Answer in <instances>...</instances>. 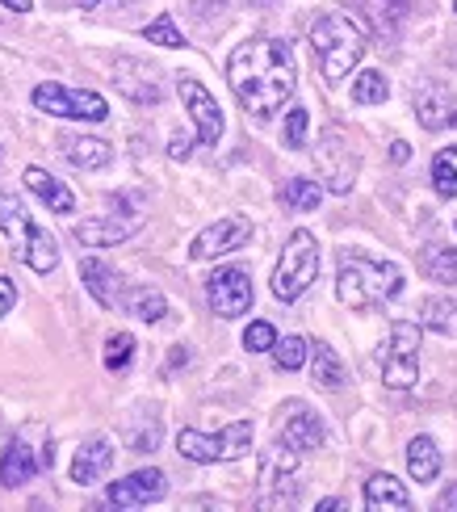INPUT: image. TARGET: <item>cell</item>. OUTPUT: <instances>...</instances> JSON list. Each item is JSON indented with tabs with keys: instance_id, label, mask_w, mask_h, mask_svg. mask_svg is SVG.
<instances>
[{
	"instance_id": "cell-1",
	"label": "cell",
	"mask_w": 457,
	"mask_h": 512,
	"mask_svg": "<svg viewBox=\"0 0 457 512\" xmlns=\"http://www.w3.org/2000/svg\"><path fill=\"white\" fill-rule=\"evenodd\" d=\"M227 84L252 118H273L286 110L298 89V63L286 38H248L227 59Z\"/></svg>"
},
{
	"instance_id": "cell-2",
	"label": "cell",
	"mask_w": 457,
	"mask_h": 512,
	"mask_svg": "<svg viewBox=\"0 0 457 512\" xmlns=\"http://www.w3.org/2000/svg\"><path fill=\"white\" fill-rule=\"evenodd\" d=\"M311 47L319 55V72L328 84H340L365 59V34L357 17L348 13H319L311 21Z\"/></svg>"
},
{
	"instance_id": "cell-3",
	"label": "cell",
	"mask_w": 457,
	"mask_h": 512,
	"mask_svg": "<svg viewBox=\"0 0 457 512\" xmlns=\"http://www.w3.org/2000/svg\"><path fill=\"white\" fill-rule=\"evenodd\" d=\"M403 290V273L395 261H369V256H344L340 277H336V294L344 307L369 311L382 307L390 298H399Z\"/></svg>"
},
{
	"instance_id": "cell-4",
	"label": "cell",
	"mask_w": 457,
	"mask_h": 512,
	"mask_svg": "<svg viewBox=\"0 0 457 512\" xmlns=\"http://www.w3.org/2000/svg\"><path fill=\"white\" fill-rule=\"evenodd\" d=\"M0 236L17 252V261H26L34 273H51L59 265V244L30 219L26 202L9 189H0Z\"/></svg>"
},
{
	"instance_id": "cell-5",
	"label": "cell",
	"mask_w": 457,
	"mask_h": 512,
	"mask_svg": "<svg viewBox=\"0 0 457 512\" xmlns=\"http://www.w3.org/2000/svg\"><path fill=\"white\" fill-rule=\"evenodd\" d=\"M315 277H319V240L307 227H298L290 231L286 248H281V261L273 269V298L277 303H298L315 286Z\"/></svg>"
},
{
	"instance_id": "cell-6",
	"label": "cell",
	"mask_w": 457,
	"mask_h": 512,
	"mask_svg": "<svg viewBox=\"0 0 457 512\" xmlns=\"http://www.w3.org/2000/svg\"><path fill=\"white\" fill-rule=\"evenodd\" d=\"M420 349H424V328L411 319H395L382 345V382L395 391H411L420 382Z\"/></svg>"
},
{
	"instance_id": "cell-7",
	"label": "cell",
	"mask_w": 457,
	"mask_h": 512,
	"mask_svg": "<svg viewBox=\"0 0 457 512\" xmlns=\"http://www.w3.org/2000/svg\"><path fill=\"white\" fill-rule=\"evenodd\" d=\"M147 215V202L143 194H135V189H122V194H114V215H105V219H84L76 227V240L80 244H89V248H114L122 240H130L139 231Z\"/></svg>"
},
{
	"instance_id": "cell-8",
	"label": "cell",
	"mask_w": 457,
	"mask_h": 512,
	"mask_svg": "<svg viewBox=\"0 0 457 512\" xmlns=\"http://www.w3.org/2000/svg\"><path fill=\"white\" fill-rule=\"evenodd\" d=\"M177 450L189 462H235L252 450V424L235 420L223 433H198V429H181Z\"/></svg>"
},
{
	"instance_id": "cell-9",
	"label": "cell",
	"mask_w": 457,
	"mask_h": 512,
	"mask_svg": "<svg viewBox=\"0 0 457 512\" xmlns=\"http://www.w3.org/2000/svg\"><path fill=\"white\" fill-rule=\"evenodd\" d=\"M34 105L51 118H80V122H105L110 105L101 93H84V89H63V84H38Z\"/></svg>"
},
{
	"instance_id": "cell-10",
	"label": "cell",
	"mask_w": 457,
	"mask_h": 512,
	"mask_svg": "<svg viewBox=\"0 0 457 512\" xmlns=\"http://www.w3.org/2000/svg\"><path fill=\"white\" fill-rule=\"evenodd\" d=\"M206 303L214 315L223 319H239L248 307H252V277L235 265H223L206 277Z\"/></svg>"
},
{
	"instance_id": "cell-11",
	"label": "cell",
	"mask_w": 457,
	"mask_h": 512,
	"mask_svg": "<svg viewBox=\"0 0 457 512\" xmlns=\"http://www.w3.org/2000/svg\"><path fill=\"white\" fill-rule=\"evenodd\" d=\"M319 173H323V185L332 189V194H348L353 189V181H357V147L348 143L340 131H328L323 135V143H319Z\"/></svg>"
},
{
	"instance_id": "cell-12",
	"label": "cell",
	"mask_w": 457,
	"mask_h": 512,
	"mask_svg": "<svg viewBox=\"0 0 457 512\" xmlns=\"http://www.w3.org/2000/svg\"><path fill=\"white\" fill-rule=\"evenodd\" d=\"M177 93L185 101L193 126H198V143L214 147V143L223 139V110H219V101H214L206 84L193 80V76H177Z\"/></svg>"
},
{
	"instance_id": "cell-13",
	"label": "cell",
	"mask_w": 457,
	"mask_h": 512,
	"mask_svg": "<svg viewBox=\"0 0 457 512\" xmlns=\"http://www.w3.org/2000/svg\"><path fill=\"white\" fill-rule=\"evenodd\" d=\"M323 441H328V433H323L319 412H311L307 403H286L281 408V445H290L294 454H311Z\"/></svg>"
},
{
	"instance_id": "cell-14",
	"label": "cell",
	"mask_w": 457,
	"mask_h": 512,
	"mask_svg": "<svg viewBox=\"0 0 457 512\" xmlns=\"http://www.w3.org/2000/svg\"><path fill=\"white\" fill-rule=\"evenodd\" d=\"M248 240H252L248 219H219V223H210V227L198 231V240L189 244V256L193 261H214V256H223V252L244 248Z\"/></svg>"
},
{
	"instance_id": "cell-15",
	"label": "cell",
	"mask_w": 457,
	"mask_h": 512,
	"mask_svg": "<svg viewBox=\"0 0 457 512\" xmlns=\"http://www.w3.org/2000/svg\"><path fill=\"white\" fill-rule=\"evenodd\" d=\"M164 492H168L164 471H156V466H143V471L118 479L110 492H105V500H110L114 508H143V504H156Z\"/></svg>"
},
{
	"instance_id": "cell-16",
	"label": "cell",
	"mask_w": 457,
	"mask_h": 512,
	"mask_svg": "<svg viewBox=\"0 0 457 512\" xmlns=\"http://www.w3.org/2000/svg\"><path fill=\"white\" fill-rule=\"evenodd\" d=\"M114 84L139 105H160L164 101V84H160V72L151 63H139V59H118L114 63Z\"/></svg>"
},
{
	"instance_id": "cell-17",
	"label": "cell",
	"mask_w": 457,
	"mask_h": 512,
	"mask_svg": "<svg viewBox=\"0 0 457 512\" xmlns=\"http://www.w3.org/2000/svg\"><path fill=\"white\" fill-rule=\"evenodd\" d=\"M407 5L411 0H353V13H357L361 26L390 38V34H399L403 17H407Z\"/></svg>"
},
{
	"instance_id": "cell-18",
	"label": "cell",
	"mask_w": 457,
	"mask_h": 512,
	"mask_svg": "<svg viewBox=\"0 0 457 512\" xmlns=\"http://www.w3.org/2000/svg\"><path fill=\"white\" fill-rule=\"evenodd\" d=\"M59 152L72 168H84V173H97V168H110L114 147L105 139H89V135H63Z\"/></svg>"
},
{
	"instance_id": "cell-19",
	"label": "cell",
	"mask_w": 457,
	"mask_h": 512,
	"mask_svg": "<svg viewBox=\"0 0 457 512\" xmlns=\"http://www.w3.org/2000/svg\"><path fill=\"white\" fill-rule=\"evenodd\" d=\"M110 462H114V445L110 441H105V437L84 441L76 450V458H72V483H80V487L97 483L105 471H110Z\"/></svg>"
},
{
	"instance_id": "cell-20",
	"label": "cell",
	"mask_w": 457,
	"mask_h": 512,
	"mask_svg": "<svg viewBox=\"0 0 457 512\" xmlns=\"http://www.w3.org/2000/svg\"><path fill=\"white\" fill-rule=\"evenodd\" d=\"M21 181H26L30 194H38L42 202H47V206L55 210V215H72V210H76V194H72V189L63 185L59 177H51L47 168L30 164V168H26V177H21Z\"/></svg>"
},
{
	"instance_id": "cell-21",
	"label": "cell",
	"mask_w": 457,
	"mask_h": 512,
	"mask_svg": "<svg viewBox=\"0 0 457 512\" xmlns=\"http://www.w3.org/2000/svg\"><path fill=\"white\" fill-rule=\"evenodd\" d=\"M365 508L369 512H411V496L395 475H369L365 479Z\"/></svg>"
},
{
	"instance_id": "cell-22",
	"label": "cell",
	"mask_w": 457,
	"mask_h": 512,
	"mask_svg": "<svg viewBox=\"0 0 457 512\" xmlns=\"http://www.w3.org/2000/svg\"><path fill=\"white\" fill-rule=\"evenodd\" d=\"M80 277H84V286H89V294L97 298L101 307H118L122 303V277L105 261H84Z\"/></svg>"
},
{
	"instance_id": "cell-23",
	"label": "cell",
	"mask_w": 457,
	"mask_h": 512,
	"mask_svg": "<svg viewBox=\"0 0 457 512\" xmlns=\"http://www.w3.org/2000/svg\"><path fill=\"white\" fill-rule=\"evenodd\" d=\"M38 475V458L30 454L26 441H13L5 454H0V483L5 487H26Z\"/></svg>"
},
{
	"instance_id": "cell-24",
	"label": "cell",
	"mask_w": 457,
	"mask_h": 512,
	"mask_svg": "<svg viewBox=\"0 0 457 512\" xmlns=\"http://www.w3.org/2000/svg\"><path fill=\"white\" fill-rule=\"evenodd\" d=\"M416 114H420V122L428 126V131H445V126L457 122V105L445 89H424L416 97Z\"/></svg>"
},
{
	"instance_id": "cell-25",
	"label": "cell",
	"mask_w": 457,
	"mask_h": 512,
	"mask_svg": "<svg viewBox=\"0 0 457 512\" xmlns=\"http://www.w3.org/2000/svg\"><path fill=\"white\" fill-rule=\"evenodd\" d=\"M407 471L416 483H432L441 475V450L432 437H411L407 441Z\"/></svg>"
},
{
	"instance_id": "cell-26",
	"label": "cell",
	"mask_w": 457,
	"mask_h": 512,
	"mask_svg": "<svg viewBox=\"0 0 457 512\" xmlns=\"http://www.w3.org/2000/svg\"><path fill=\"white\" fill-rule=\"evenodd\" d=\"M311 353H315V361H311V378H315V387H323V391L344 387V361L336 357V349H332V345H323V340H315Z\"/></svg>"
},
{
	"instance_id": "cell-27",
	"label": "cell",
	"mask_w": 457,
	"mask_h": 512,
	"mask_svg": "<svg viewBox=\"0 0 457 512\" xmlns=\"http://www.w3.org/2000/svg\"><path fill=\"white\" fill-rule=\"evenodd\" d=\"M420 269L432 277V282H441V286H453L457 282V252L449 244H428L420 252Z\"/></svg>"
},
{
	"instance_id": "cell-28",
	"label": "cell",
	"mask_w": 457,
	"mask_h": 512,
	"mask_svg": "<svg viewBox=\"0 0 457 512\" xmlns=\"http://www.w3.org/2000/svg\"><path fill=\"white\" fill-rule=\"evenodd\" d=\"M319 202H323V185H319V181L294 177V181H286V189H281V206L298 210V215H307V210H319Z\"/></svg>"
},
{
	"instance_id": "cell-29",
	"label": "cell",
	"mask_w": 457,
	"mask_h": 512,
	"mask_svg": "<svg viewBox=\"0 0 457 512\" xmlns=\"http://www.w3.org/2000/svg\"><path fill=\"white\" fill-rule=\"evenodd\" d=\"M126 311L135 315V319H143V324H160V319L168 315V298L160 290L143 286V290H135V294L126 298Z\"/></svg>"
},
{
	"instance_id": "cell-30",
	"label": "cell",
	"mask_w": 457,
	"mask_h": 512,
	"mask_svg": "<svg viewBox=\"0 0 457 512\" xmlns=\"http://www.w3.org/2000/svg\"><path fill=\"white\" fill-rule=\"evenodd\" d=\"M424 328L441 332V336H457V303L453 298H445V294L428 298L424 303Z\"/></svg>"
},
{
	"instance_id": "cell-31",
	"label": "cell",
	"mask_w": 457,
	"mask_h": 512,
	"mask_svg": "<svg viewBox=\"0 0 457 512\" xmlns=\"http://www.w3.org/2000/svg\"><path fill=\"white\" fill-rule=\"evenodd\" d=\"M432 189L441 198H457V147H445L432 160Z\"/></svg>"
},
{
	"instance_id": "cell-32",
	"label": "cell",
	"mask_w": 457,
	"mask_h": 512,
	"mask_svg": "<svg viewBox=\"0 0 457 512\" xmlns=\"http://www.w3.org/2000/svg\"><path fill=\"white\" fill-rule=\"evenodd\" d=\"M273 357H277V370H286V374H294V370H302L307 366V340L302 336H286V340H273Z\"/></svg>"
},
{
	"instance_id": "cell-33",
	"label": "cell",
	"mask_w": 457,
	"mask_h": 512,
	"mask_svg": "<svg viewBox=\"0 0 457 512\" xmlns=\"http://www.w3.org/2000/svg\"><path fill=\"white\" fill-rule=\"evenodd\" d=\"M130 357H135V336L130 332H114L110 340H105V370H126Z\"/></svg>"
},
{
	"instance_id": "cell-34",
	"label": "cell",
	"mask_w": 457,
	"mask_h": 512,
	"mask_svg": "<svg viewBox=\"0 0 457 512\" xmlns=\"http://www.w3.org/2000/svg\"><path fill=\"white\" fill-rule=\"evenodd\" d=\"M386 97H390V89H386V76H382V72H361V76H357L353 101H361V105H382Z\"/></svg>"
},
{
	"instance_id": "cell-35",
	"label": "cell",
	"mask_w": 457,
	"mask_h": 512,
	"mask_svg": "<svg viewBox=\"0 0 457 512\" xmlns=\"http://www.w3.org/2000/svg\"><path fill=\"white\" fill-rule=\"evenodd\" d=\"M143 38H147V42H156V47H172V51L185 47V34L177 30V21H172L168 13H164V17H156L151 26H143Z\"/></svg>"
},
{
	"instance_id": "cell-36",
	"label": "cell",
	"mask_w": 457,
	"mask_h": 512,
	"mask_svg": "<svg viewBox=\"0 0 457 512\" xmlns=\"http://www.w3.org/2000/svg\"><path fill=\"white\" fill-rule=\"evenodd\" d=\"M277 340V328L269 324V319H252V324L244 328V349L248 353H269Z\"/></svg>"
},
{
	"instance_id": "cell-37",
	"label": "cell",
	"mask_w": 457,
	"mask_h": 512,
	"mask_svg": "<svg viewBox=\"0 0 457 512\" xmlns=\"http://www.w3.org/2000/svg\"><path fill=\"white\" fill-rule=\"evenodd\" d=\"M307 126H311L307 110L294 105V110L286 114V147H307Z\"/></svg>"
},
{
	"instance_id": "cell-38",
	"label": "cell",
	"mask_w": 457,
	"mask_h": 512,
	"mask_svg": "<svg viewBox=\"0 0 457 512\" xmlns=\"http://www.w3.org/2000/svg\"><path fill=\"white\" fill-rule=\"evenodd\" d=\"M13 303H17V286L9 282L5 273H0V319H5V315L13 311Z\"/></svg>"
},
{
	"instance_id": "cell-39",
	"label": "cell",
	"mask_w": 457,
	"mask_h": 512,
	"mask_svg": "<svg viewBox=\"0 0 457 512\" xmlns=\"http://www.w3.org/2000/svg\"><path fill=\"white\" fill-rule=\"evenodd\" d=\"M407 156H411L407 143H390V160H395V164H407Z\"/></svg>"
},
{
	"instance_id": "cell-40",
	"label": "cell",
	"mask_w": 457,
	"mask_h": 512,
	"mask_svg": "<svg viewBox=\"0 0 457 512\" xmlns=\"http://www.w3.org/2000/svg\"><path fill=\"white\" fill-rule=\"evenodd\" d=\"M437 508H457V483H449V487H445V496L437 500Z\"/></svg>"
},
{
	"instance_id": "cell-41",
	"label": "cell",
	"mask_w": 457,
	"mask_h": 512,
	"mask_svg": "<svg viewBox=\"0 0 457 512\" xmlns=\"http://www.w3.org/2000/svg\"><path fill=\"white\" fill-rule=\"evenodd\" d=\"M5 9H13V13H30L34 9V0H0Z\"/></svg>"
},
{
	"instance_id": "cell-42",
	"label": "cell",
	"mask_w": 457,
	"mask_h": 512,
	"mask_svg": "<svg viewBox=\"0 0 457 512\" xmlns=\"http://www.w3.org/2000/svg\"><path fill=\"white\" fill-rule=\"evenodd\" d=\"M185 357H189L185 349H172V353H168V370H181V366H185Z\"/></svg>"
},
{
	"instance_id": "cell-43",
	"label": "cell",
	"mask_w": 457,
	"mask_h": 512,
	"mask_svg": "<svg viewBox=\"0 0 457 512\" xmlns=\"http://www.w3.org/2000/svg\"><path fill=\"white\" fill-rule=\"evenodd\" d=\"M219 5H223V0H193V9H198V13H214Z\"/></svg>"
},
{
	"instance_id": "cell-44",
	"label": "cell",
	"mask_w": 457,
	"mask_h": 512,
	"mask_svg": "<svg viewBox=\"0 0 457 512\" xmlns=\"http://www.w3.org/2000/svg\"><path fill=\"white\" fill-rule=\"evenodd\" d=\"M84 9H101V5H118V0H80Z\"/></svg>"
},
{
	"instance_id": "cell-45",
	"label": "cell",
	"mask_w": 457,
	"mask_h": 512,
	"mask_svg": "<svg viewBox=\"0 0 457 512\" xmlns=\"http://www.w3.org/2000/svg\"><path fill=\"white\" fill-rule=\"evenodd\" d=\"M453 9H457V5H453Z\"/></svg>"
}]
</instances>
